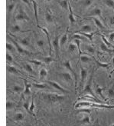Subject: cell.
<instances>
[{
  "label": "cell",
  "instance_id": "1",
  "mask_svg": "<svg viewBox=\"0 0 114 126\" xmlns=\"http://www.w3.org/2000/svg\"><path fill=\"white\" fill-rule=\"evenodd\" d=\"M43 97L45 101L50 103H58L61 102L64 99V96L55 93H45L43 94Z\"/></svg>",
  "mask_w": 114,
  "mask_h": 126
},
{
  "label": "cell",
  "instance_id": "2",
  "mask_svg": "<svg viewBox=\"0 0 114 126\" xmlns=\"http://www.w3.org/2000/svg\"><path fill=\"white\" fill-rule=\"evenodd\" d=\"M48 83L50 85H51L53 88H54L55 89H58V91L61 92L62 93H64V94L69 93V91L66 90V89H64V88H63L62 86H61L58 83L55 82V81H48Z\"/></svg>",
  "mask_w": 114,
  "mask_h": 126
},
{
  "label": "cell",
  "instance_id": "3",
  "mask_svg": "<svg viewBox=\"0 0 114 126\" xmlns=\"http://www.w3.org/2000/svg\"><path fill=\"white\" fill-rule=\"evenodd\" d=\"M64 66L67 69V70H69L70 72H71L72 73V75H74V77L75 79V81L77 82V74H76V72H74V70L73 69L72 66H71V63L70 61H66L65 62H64Z\"/></svg>",
  "mask_w": 114,
  "mask_h": 126
},
{
  "label": "cell",
  "instance_id": "4",
  "mask_svg": "<svg viewBox=\"0 0 114 126\" xmlns=\"http://www.w3.org/2000/svg\"><path fill=\"white\" fill-rule=\"evenodd\" d=\"M59 75L61 76V78H62L66 81V82H67V83H72L73 82L72 75L69 72H62V73L59 74Z\"/></svg>",
  "mask_w": 114,
  "mask_h": 126
},
{
  "label": "cell",
  "instance_id": "5",
  "mask_svg": "<svg viewBox=\"0 0 114 126\" xmlns=\"http://www.w3.org/2000/svg\"><path fill=\"white\" fill-rule=\"evenodd\" d=\"M90 81H91V80L86 85V86H85V88H84V93H87V94H90V95H91L93 98H97L96 97V95L94 94L93 92V89H92V88H91V82H90ZM97 99H98V98H97Z\"/></svg>",
  "mask_w": 114,
  "mask_h": 126
},
{
  "label": "cell",
  "instance_id": "6",
  "mask_svg": "<svg viewBox=\"0 0 114 126\" xmlns=\"http://www.w3.org/2000/svg\"><path fill=\"white\" fill-rule=\"evenodd\" d=\"M59 37L57 36L55 39L53 40L52 42V46L55 50V52H56V55L57 56H58V52H59V48H60V43H59Z\"/></svg>",
  "mask_w": 114,
  "mask_h": 126
},
{
  "label": "cell",
  "instance_id": "7",
  "mask_svg": "<svg viewBox=\"0 0 114 126\" xmlns=\"http://www.w3.org/2000/svg\"><path fill=\"white\" fill-rule=\"evenodd\" d=\"M88 75V72L86 68H84V67H80V83L81 85L84 83V81L87 77Z\"/></svg>",
  "mask_w": 114,
  "mask_h": 126
},
{
  "label": "cell",
  "instance_id": "8",
  "mask_svg": "<svg viewBox=\"0 0 114 126\" xmlns=\"http://www.w3.org/2000/svg\"><path fill=\"white\" fill-rule=\"evenodd\" d=\"M29 18L28 17V16L23 12L22 11H21L19 13H18L16 16H15V20L18 21V22H21V21H25V20H28Z\"/></svg>",
  "mask_w": 114,
  "mask_h": 126
},
{
  "label": "cell",
  "instance_id": "9",
  "mask_svg": "<svg viewBox=\"0 0 114 126\" xmlns=\"http://www.w3.org/2000/svg\"><path fill=\"white\" fill-rule=\"evenodd\" d=\"M89 16H99L101 17L102 16V10H101L100 8H94L93 9H92L89 14H88Z\"/></svg>",
  "mask_w": 114,
  "mask_h": 126
},
{
  "label": "cell",
  "instance_id": "10",
  "mask_svg": "<svg viewBox=\"0 0 114 126\" xmlns=\"http://www.w3.org/2000/svg\"><path fill=\"white\" fill-rule=\"evenodd\" d=\"M92 31V27L90 25H84L83 26L81 27L80 30L78 31L79 32H84V33H90Z\"/></svg>",
  "mask_w": 114,
  "mask_h": 126
},
{
  "label": "cell",
  "instance_id": "11",
  "mask_svg": "<svg viewBox=\"0 0 114 126\" xmlns=\"http://www.w3.org/2000/svg\"><path fill=\"white\" fill-rule=\"evenodd\" d=\"M12 43L14 44V46H15V47L17 48V50L18 51V52L19 53H26V54H28V52L26 51V50H25L22 46H20L19 45H18V44L14 40V39H12Z\"/></svg>",
  "mask_w": 114,
  "mask_h": 126
},
{
  "label": "cell",
  "instance_id": "12",
  "mask_svg": "<svg viewBox=\"0 0 114 126\" xmlns=\"http://www.w3.org/2000/svg\"><path fill=\"white\" fill-rule=\"evenodd\" d=\"M69 10H70V14L68 16V18H69V21H70V22H71V24L73 25L74 23H75L76 20H75V18H74V16L71 5H69Z\"/></svg>",
  "mask_w": 114,
  "mask_h": 126
},
{
  "label": "cell",
  "instance_id": "13",
  "mask_svg": "<svg viewBox=\"0 0 114 126\" xmlns=\"http://www.w3.org/2000/svg\"><path fill=\"white\" fill-rule=\"evenodd\" d=\"M93 20L94 21V23H95V25L99 28V29H105V26H103V22H101L100 19H98L97 18H93Z\"/></svg>",
  "mask_w": 114,
  "mask_h": 126
},
{
  "label": "cell",
  "instance_id": "14",
  "mask_svg": "<svg viewBox=\"0 0 114 126\" xmlns=\"http://www.w3.org/2000/svg\"><path fill=\"white\" fill-rule=\"evenodd\" d=\"M67 41V33L66 32V33H64V35H63L61 36V38L60 40H59L60 47L64 46L65 45V44H66Z\"/></svg>",
  "mask_w": 114,
  "mask_h": 126
},
{
  "label": "cell",
  "instance_id": "15",
  "mask_svg": "<svg viewBox=\"0 0 114 126\" xmlns=\"http://www.w3.org/2000/svg\"><path fill=\"white\" fill-rule=\"evenodd\" d=\"M58 3L60 5V6L62 8V9H64L65 10H67L69 9V2L67 1H64V0H63V1H58Z\"/></svg>",
  "mask_w": 114,
  "mask_h": 126
},
{
  "label": "cell",
  "instance_id": "16",
  "mask_svg": "<svg viewBox=\"0 0 114 126\" xmlns=\"http://www.w3.org/2000/svg\"><path fill=\"white\" fill-rule=\"evenodd\" d=\"M80 59L81 62H83V63H88V62H90L91 61V59H90V56H88L87 55H80Z\"/></svg>",
  "mask_w": 114,
  "mask_h": 126
},
{
  "label": "cell",
  "instance_id": "17",
  "mask_svg": "<svg viewBox=\"0 0 114 126\" xmlns=\"http://www.w3.org/2000/svg\"><path fill=\"white\" fill-rule=\"evenodd\" d=\"M41 28V27H40ZM41 30L44 32L45 33L46 36H47V39H48V43H49V48H50V55L51 54V41H50V36H49V33H48V32L46 29L45 28H41Z\"/></svg>",
  "mask_w": 114,
  "mask_h": 126
},
{
  "label": "cell",
  "instance_id": "18",
  "mask_svg": "<svg viewBox=\"0 0 114 126\" xmlns=\"http://www.w3.org/2000/svg\"><path fill=\"white\" fill-rule=\"evenodd\" d=\"M94 59V62H96V64L97 65V66L98 67H101V68H108L109 67V63H103V62H99L98 60H97L95 58H93Z\"/></svg>",
  "mask_w": 114,
  "mask_h": 126
},
{
  "label": "cell",
  "instance_id": "19",
  "mask_svg": "<svg viewBox=\"0 0 114 126\" xmlns=\"http://www.w3.org/2000/svg\"><path fill=\"white\" fill-rule=\"evenodd\" d=\"M103 2L107 6V7L114 9V1L113 0H104V1H103Z\"/></svg>",
  "mask_w": 114,
  "mask_h": 126
},
{
  "label": "cell",
  "instance_id": "20",
  "mask_svg": "<svg viewBox=\"0 0 114 126\" xmlns=\"http://www.w3.org/2000/svg\"><path fill=\"white\" fill-rule=\"evenodd\" d=\"M45 20L48 23H51L53 22L54 21V18H53V16L50 13V12H47V13L45 14Z\"/></svg>",
  "mask_w": 114,
  "mask_h": 126
},
{
  "label": "cell",
  "instance_id": "21",
  "mask_svg": "<svg viewBox=\"0 0 114 126\" xmlns=\"http://www.w3.org/2000/svg\"><path fill=\"white\" fill-rule=\"evenodd\" d=\"M100 48L101 50L103 52H114V49H110L108 47H107L104 43H102L100 45Z\"/></svg>",
  "mask_w": 114,
  "mask_h": 126
},
{
  "label": "cell",
  "instance_id": "22",
  "mask_svg": "<svg viewBox=\"0 0 114 126\" xmlns=\"http://www.w3.org/2000/svg\"><path fill=\"white\" fill-rule=\"evenodd\" d=\"M104 89H102V88H100L99 85H97V93L99 94V95L101 97V98H102L103 99H104V100H106V97L103 95V91Z\"/></svg>",
  "mask_w": 114,
  "mask_h": 126
},
{
  "label": "cell",
  "instance_id": "23",
  "mask_svg": "<svg viewBox=\"0 0 114 126\" xmlns=\"http://www.w3.org/2000/svg\"><path fill=\"white\" fill-rule=\"evenodd\" d=\"M48 75V71L45 68H42L39 72V76L41 78H45Z\"/></svg>",
  "mask_w": 114,
  "mask_h": 126
},
{
  "label": "cell",
  "instance_id": "24",
  "mask_svg": "<svg viewBox=\"0 0 114 126\" xmlns=\"http://www.w3.org/2000/svg\"><path fill=\"white\" fill-rule=\"evenodd\" d=\"M80 122L82 124H90V118L88 115H85L83 118L80 119Z\"/></svg>",
  "mask_w": 114,
  "mask_h": 126
},
{
  "label": "cell",
  "instance_id": "25",
  "mask_svg": "<svg viewBox=\"0 0 114 126\" xmlns=\"http://www.w3.org/2000/svg\"><path fill=\"white\" fill-rule=\"evenodd\" d=\"M77 50V46L75 43H71L68 46V51L70 52H74Z\"/></svg>",
  "mask_w": 114,
  "mask_h": 126
},
{
  "label": "cell",
  "instance_id": "26",
  "mask_svg": "<svg viewBox=\"0 0 114 126\" xmlns=\"http://www.w3.org/2000/svg\"><path fill=\"white\" fill-rule=\"evenodd\" d=\"M73 39L74 40H83V41H85L87 40V38H85L84 36H83L82 35H77V34H75L73 35Z\"/></svg>",
  "mask_w": 114,
  "mask_h": 126
},
{
  "label": "cell",
  "instance_id": "27",
  "mask_svg": "<svg viewBox=\"0 0 114 126\" xmlns=\"http://www.w3.org/2000/svg\"><path fill=\"white\" fill-rule=\"evenodd\" d=\"M33 5H34V12H35V17L37 22V24L38 25V10H37V3L35 1H33Z\"/></svg>",
  "mask_w": 114,
  "mask_h": 126
},
{
  "label": "cell",
  "instance_id": "28",
  "mask_svg": "<svg viewBox=\"0 0 114 126\" xmlns=\"http://www.w3.org/2000/svg\"><path fill=\"white\" fill-rule=\"evenodd\" d=\"M24 118H25V116L22 112H18L15 115V119L16 121H22L24 119Z\"/></svg>",
  "mask_w": 114,
  "mask_h": 126
},
{
  "label": "cell",
  "instance_id": "29",
  "mask_svg": "<svg viewBox=\"0 0 114 126\" xmlns=\"http://www.w3.org/2000/svg\"><path fill=\"white\" fill-rule=\"evenodd\" d=\"M107 94L110 98H114V86H112L111 88L107 90Z\"/></svg>",
  "mask_w": 114,
  "mask_h": 126
},
{
  "label": "cell",
  "instance_id": "30",
  "mask_svg": "<svg viewBox=\"0 0 114 126\" xmlns=\"http://www.w3.org/2000/svg\"><path fill=\"white\" fill-rule=\"evenodd\" d=\"M8 68V71L10 72V73H12V74H18V70L12 65H9L7 67Z\"/></svg>",
  "mask_w": 114,
  "mask_h": 126
},
{
  "label": "cell",
  "instance_id": "31",
  "mask_svg": "<svg viewBox=\"0 0 114 126\" xmlns=\"http://www.w3.org/2000/svg\"><path fill=\"white\" fill-rule=\"evenodd\" d=\"M12 90H13V92H15L16 93H19L23 90V88L19 86V85H14L13 88H12Z\"/></svg>",
  "mask_w": 114,
  "mask_h": 126
},
{
  "label": "cell",
  "instance_id": "32",
  "mask_svg": "<svg viewBox=\"0 0 114 126\" xmlns=\"http://www.w3.org/2000/svg\"><path fill=\"white\" fill-rule=\"evenodd\" d=\"M85 48H86V50H87L88 52H90L91 54H93V53L95 52V48L92 46H90V45L85 46Z\"/></svg>",
  "mask_w": 114,
  "mask_h": 126
},
{
  "label": "cell",
  "instance_id": "33",
  "mask_svg": "<svg viewBox=\"0 0 114 126\" xmlns=\"http://www.w3.org/2000/svg\"><path fill=\"white\" fill-rule=\"evenodd\" d=\"M101 38H102V39H103V42L105 44V45H106L107 47H113V46H112V44L106 40V39L105 38V36H103V35H101Z\"/></svg>",
  "mask_w": 114,
  "mask_h": 126
},
{
  "label": "cell",
  "instance_id": "34",
  "mask_svg": "<svg viewBox=\"0 0 114 126\" xmlns=\"http://www.w3.org/2000/svg\"><path fill=\"white\" fill-rule=\"evenodd\" d=\"M20 43L23 46H29V40L28 39H22L20 40Z\"/></svg>",
  "mask_w": 114,
  "mask_h": 126
},
{
  "label": "cell",
  "instance_id": "35",
  "mask_svg": "<svg viewBox=\"0 0 114 126\" xmlns=\"http://www.w3.org/2000/svg\"><path fill=\"white\" fill-rule=\"evenodd\" d=\"M5 46H6V49H7L9 52H14L15 48H14V46H12V44H10V43H6Z\"/></svg>",
  "mask_w": 114,
  "mask_h": 126
},
{
  "label": "cell",
  "instance_id": "36",
  "mask_svg": "<svg viewBox=\"0 0 114 126\" xmlns=\"http://www.w3.org/2000/svg\"><path fill=\"white\" fill-rule=\"evenodd\" d=\"M35 88H37V89H45V88H47V85L45 84H34L33 85Z\"/></svg>",
  "mask_w": 114,
  "mask_h": 126
},
{
  "label": "cell",
  "instance_id": "37",
  "mask_svg": "<svg viewBox=\"0 0 114 126\" xmlns=\"http://www.w3.org/2000/svg\"><path fill=\"white\" fill-rule=\"evenodd\" d=\"M43 61L45 63H46V64H49V63H51V62L54 61V59L51 58V57H50V56H48V57H45V58H43Z\"/></svg>",
  "mask_w": 114,
  "mask_h": 126
},
{
  "label": "cell",
  "instance_id": "38",
  "mask_svg": "<svg viewBox=\"0 0 114 126\" xmlns=\"http://www.w3.org/2000/svg\"><path fill=\"white\" fill-rule=\"evenodd\" d=\"M25 69H26V71L30 72V73H33V68L31 66V65L29 64H25Z\"/></svg>",
  "mask_w": 114,
  "mask_h": 126
},
{
  "label": "cell",
  "instance_id": "39",
  "mask_svg": "<svg viewBox=\"0 0 114 126\" xmlns=\"http://www.w3.org/2000/svg\"><path fill=\"white\" fill-rule=\"evenodd\" d=\"M29 62L32 63V64L35 65H41L42 62L39 60H29Z\"/></svg>",
  "mask_w": 114,
  "mask_h": 126
},
{
  "label": "cell",
  "instance_id": "40",
  "mask_svg": "<svg viewBox=\"0 0 114 126\" xmlns=\"http://www.w3.org/2000/svg\"><path fill=\"white\" fill-rule=\"evenodd\" d=\"M36 43H37L38 46L40 47V48H43L44 46H45V42H44V40H42V39H38Z\"/></svg>",
  "mask_w": 114,
  "mask_h": 126
},
{
  "label": "cell",
  "instance_id": "41",
  "mask_svg": "<svg viewBox=\"0 0 114 126\" xmlns=\"http://www.w3.org/2000/svg\"><path fill=\"white\" fill-rule=\"evenodd\" d=\"M93 2L91 1V0H86V1H84V2H83V5L85 6V7H88V6L91 5Z\"/></svg>",
  "mask_w": 114,
  "mask_h": 126
},
{
  "label": "cell",
  "instance_id": "42",
  "mask_svg": "<svg viewBox=\"0 0 114 126\" xmlns=\"http://www.w3.org/2000/svg\"><path fill=\"white\" fill-rule=\"evenodd\" d=\"M12 30H13V32H18L21 31V28L18 25H15V26L12 27Z\"/></svg>",
  "mask_w": 114,
  "mask_h": 126
},
{
  "label": "cell",
  "instance_id": "43",
  "mask_svg": "<svg viewBox=\"0 0 114 126\" xmlns=\"http://www.w3.org/2000/svg\"><path fill=\"white\" fill-rule=\"evenodd\" d=\"M6 60H7L8 62H12L13 61V58H12V56L9 52L6 53Z\"/></svg>",
  "mask_w": 114,
  "mask_h": 126
},
{
  "label": "cell",
  "instance_id": "44",
  "mask_svg": "<svg viewBox=\"0 0 114 126\" xmlns=\"http://www.w3.org/2000/svg\"><path fill=\"white\" fill-rule=\"evenodd\" d=\"M25 85H26V88H25V94H30V88H31V84H27L25 82Z\"/></svg>",
  "mask_w": 114,
  "mask_h": 126
},
{
  "label": "cell",
  "instance_id": "45",
  "mask_svg": "<svg viewBox=\"0 0 114 126\" xmlns=\"http://www.w3.org/2000/svg\"><path fill=\"white\" fill-rule=\"evenodd\" d=\"M12 107H13V103H12V102H6V109H7V110H9V109H12Z\"/></svg>",
  "mask_w": 114,
  "mask_h": 126
},
{
  "label": "cell",
  "instance_id": "46",
  "mask_svg": "<svg viewBox=\"0 0 114 126\" xmlns=\"http://www.w3.org/2000/svg\"><path fill=\"white\" fill-rule=\"evenodd\" d=\"M34 109H35V105H34V101L32 100V102H31V105L29 106V111L31 113V114H33Z\"/></svg>",
  "mask_w": 114,
  "mask_h": 126
},
{
  "label": "cell",
  "instance_id": "47",
  "mask_svg": "<svg viewBox=\"0 0 114 126\" xmlns=\"http://www.w3.org/2000/svg\"><path fill=\"white\" fill-rule=\"evenodd\" d=\"M14 7H15V3H11L8 5V11L10 12H12V10L14 9Z\"/></svg>",
  "mask_w": 114,
  "mask_h": 126
},
{
  "label": "cell",
  "instance_id": "48",
  "mask_svg": "<svg viewBox=\"0 0 114 126\" xmlns=\"http://www.w3.org/2000/svg\"><path fill=\"white\" fill-rule=\"evenodd\" d=\"M24 107H25V109H26L27 111H29V102L28 101H26L25 103H24Z\"/></svg>",
  "mask_w": 114,
  "mask_h": 126
},
{
  "label": "cell",
  "instance_id": "49",
  "mask_svg": "<svg viewBox=\"0 0 114 126\" xmlns=\"http://www.w3.org/2000/svg\"><path fill=\"white\" fill-rule=\"evenodd\" d=\"M110 23L112 26H114V16H112L110 17Z\"/></svg>",
  "mask_w": 114,
  "mask_h": 126
},
{
  "label": "cell",
  "instance_id": "50",
  "mask_svg": "<svg viewBox=\"0 0 114 126\" xmlns=\"http://www.w3.org/2000/svg\"><path fill=\"white\" fill-rule=\"evenodd\" d=\"M109 39H110V41H111V42H114V32L110 34Z\"/></svg>",
  "mask_w": 114,
  "mask_h": 126
},
{
  "label": "cell",
  "instance_id": "51",
  "mask_svg": "<svg viewBox=\"0 0 114 126\" xmlns=\"http://www.w3.org/2000/svg\"><path fill=\"white\" fill-rule=\"evenodd\" d=\"M113 65H114V58H113Z\"/></svg>",
  "mask_w": 114,
  "mask_h": 126
},
{
  "label": "cell",
  "instance_id": "52",
  "mask_svg": "<svg viewBox=\"0 0 114 126\" xmlns=\"http://www.w3.org/2000/svg\"><path fill=\"white\" fill-rule=\"evenodd\" d=\"M111 126H114V123H113V125H112Z\"/></svg>",
  "mask_w": 114,
  "mask_h": 126
}]
</instances>
